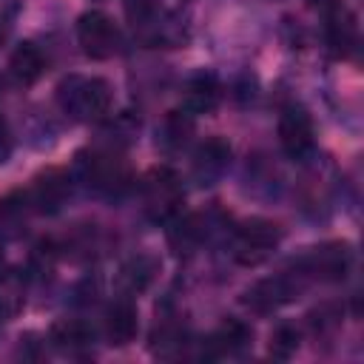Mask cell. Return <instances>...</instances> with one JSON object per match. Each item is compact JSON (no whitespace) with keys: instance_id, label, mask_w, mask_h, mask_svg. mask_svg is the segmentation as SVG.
<instances>
[{"instance_id":"cell-1","label":"cell","mask_w":364,"mask_h":364,"mask_svg":"<svg viewBox=\"0 0 364 364\" xmlns=\"http://www.w3.org/2000/svg\"><path fill=\"white\" fill-rule=\"evenodd\" d=\"M111 85L102 77H65L57 85V105L80 122H97L111 111Z\"/></svg>"},{"instance_id":"cell-2","label":"cell","mask_w":364,"mask_h":364,"mask_svg":"<svg viewBox=\"0 0 364 364\" xmlns=\"http://www.w3.org/2000/svg\"><path fill=\"white\" fill-rule=\"evenodd\" d=\"M185 202V191L179 176L171 168H154L142 179V208L145 216L156 225H165L179 216Z\"/></svg>"},{"instance_id":"cell-3","label":"cell","mask_w":364,"mask_h":364,"mask_svg":"<svg viewBox=\"0 0 364 364\" xmlns=\"http://www.w3.org/2000/svg\"><path fill=\"white\" fill-rule=\"evenodd\" d=\"M282 242V228L276 222L267 219H247L242 228H236L233 233V245L230 253L239 264L245 267H256L264 259H270V253L279 247Z\"/></svg>"},{"instance_id":"cell-4","label":"cell","mask_w":364,"mask_h":364,"mask_svg":"<svg viewBox=\"0 0 364 364\" xmlns=\"http://www.w3.org/2000/svg\"><path fill=\"white\" fill-rule=\"evenodd\" d=\"M80 168L82 176L88 179V185H94L97 191H122L131 179L128 162L119 151L114 148H91L85 156L80 154Z\"/></svg>"},{"instance_id":"cell-5","label":"cell","mask_w":364,"mask_h":364,"mask_svg":"<svg viewBox=\"0 0 364 364\" xmlns=\"http://www.w3.org/2000/svg\"><path fill=\"white\" fill-rule=\"evenodd\" d=\"M77 43L85 57L108 60L119 48V28L105 11H85L77 20Z\"/></svg>"},{"instance_id":"cell-6","label":"cell","mask_w":364,"mask_h":364,"mask_svg":"<svg viewBox=\"0 0 364 364\" xmlns=\"http://www.w3.org/2000/svg\"><path fill=\"white\" fill-rule=\"evenodd\" d=\"M279 142H282L284 154L293 159H301L313 151L316 131H313V119L304 108L293 105L279 117Z\"/></svg>"},{"instance_id":"cell-7","label":"cell","mask_w":364,"mask_h":364,"mask_svg":"<svg viewBox=\"0 0 364 364\" xmlns=\"http://www.w3.org/2000/svg\"><path fill=\"white\" fill-rule=\"evenodd\" d=\"M228 162H230V145L219 136H210L193 151L191 168H193V176L199 185H210L225 173Z\"/></svg>"},{"instance_id":"cell-8","label":"cell","mask_w":364,"mask_h":364,"mask_svg":"<svg viewBox=\"0 0 364 364\" xmlns=\"http://www.w3.org/2000/svg\"><path fill=\"white\" fill-rule=\"evenodd\" d=\"M65 196H68V176H65L60 168L43 171V173L34 179L31 191H28V202H31L34 210H40V213H54V210H60V205L65 202Z\"/></svg>"},{"instance_id":"cell-9","label":"cell","mask_w":364,"mask_h":364,"mask_svg":"<svg viewBox=\"0 0 364 364\" xmlns=\"http://www.w3.org/2000/svg\"><path fill=\"white\" fill-rule=\"evenodd\" d=\"M347 267H350V247L344 242L321 245L307 256V273H313L316 279H327V282L344 279Z\"/></svg>"},{"instance_id":"cell-10","label":"cell","mask_w":364,"mask_h":364,"mask_svg":"<svg viewBox=\"0 0 364 364\" xmlns=\"http://www.w3.org/2000/svg\"><path fill=\"white\" fill-rule=\"evenodd\" d=\"M105 336L111 344L125 347L136 336V307L128 299H119L105 313Z\"/></svg>"},{"instance_id":"cell-11","label":"cell","mask_w":364,"mask_h":364,"mask_svg":"<svg viewBox=\"0 0 364 364\" xmlns=\"http://www.w3.org/2000/svg\"><path fill=\"white\" fill-rule=\"evenodd\" d=\"M185 114H210L219 105V82L213 74H196L188 85H185V97H182Z\"/></svg>"},{"instance_id":"cell-12","label":"cell","mask_w":364,"mask_h":364,"mask_svg":"<svg viewBox=\"0 0 364 364\" xmlns=\"http://www.w3.org/2000/svg\"><path fill=\"white\" fill-rule=\"evenodd\" d=\"M9 71L20 85H34L46 71V57L34 43H20L9 57Z\"/></svg>"},{"instance_id":"cell-13","label":"cell","mask_w":364,"mask_h":364,"mask_svg":"<svg viewBox=\"0 0 364 364\" xmlns=\"http://www.w3.org/2000/svg\"><path fill=\"white\" fill-rule=\"evenodd\" d=\"M290 299H293V284L284 276L264 279V282H259V284H253L247 290V304L253 310H259V313H270V310L282 307Z\"/></svg>"},{"instance_id":"cell-14","label":"cell","mask_w":364,"mask_h":364,"mask_svg":"<svg viewBox=\"0 0 364 364\" xmlns=\"http://www.w3.org/2000/svg\"><path fill=\"white\" fill-rule=\"evenodd\" d=\"M48 336H51L54 347H60V350H65V353H80V350H85V347L91 344V338H94L91 327H88L85 321H80V318H60V321H54Z\"/></svg>"},{"instance_id":"cell-15","label":"cell","mask_w":364,"mask_h":364,"mask_svg":"<svg viewBox=\"0 0 364 364\" xmlns=\"http://www.w3.org/2000/svg\"><path fill=\"white\" fill-rule=\"evenodd\" d=\"M156 270H159V262H156L154 256H148V253H139V256H134V259H128V262L122 264V270H119V284H122L128 293H142V290L154 282Z\"/></svg>"},{"instance_id":"cell-16","label":"cell","mask_w":364,"mask_h":364,"mask_svg":"<svg viewBox=\"0 0 364 364\" xmlns=\"http://www.w3.org/2000/svg\"><path fill=\"white\" fill-rule=\"evenodd\" d=\"M26 304V276L20 270L0 273V316L14 318Z\"/></svg>"},{"instance_id":"cell-17","label":"cell","mask_w":364,"mask_h":364,"mask_svg":"<svg viewBox=\"0 0 364 364\" xmlns=\"http://www.w3.org/2000/svg\"><path fill=\"white\" fill-rule=\"evenodd\" d=\"M327 43L333 48L336 57H344L353 46H355V23L353 17L338 6L336 11H330V23H327Z\"/></svg>"},{"instance_id":"cell-18","label":"cell","mask_w":364,"mask_h":364,"mask_svg":"<svg viewBox=\"0 0 364 364\" xmlns=\"http://www.w3.org/2000/svg\"><path fill=\"white\" fill-rule=\"evenodd\" d=\"M250 341V327H245L236 318H228L213 336H210V355H230Z\"/></svg>"},{"instance_id":"cell-19","label":"cell","mask_w":364,"mask_h":364,"mask_svg":"<svg viewBox=\"0 0 364 364\" xmlns=\"http://www.w3.org/2000/svg\"><path fill=\"white\" fill-rule=\"evenodd\" d=\"M191 131H193L191 114H185V111H171V114L165 117L162 128H159V142H162V148H168V151H179V148L188 142Z\"/></svg>"},{"instance_id":"cell-20","label":"cell","mask_w":364,"mask_h":364,"mask_svg":"<svg viewBox=\"0 0 364 364\" xmlns=\"http://www.w3.org/2000/svg\"><path fill=\"white\" fill-rule=\"evenodd\" d=\"M202 239H205V219L196 216V213L185 216V219L179 222V228L171 233V245H173L176 250H193Z\"/></svg>"},{"instance_id":"cell-21","label":"cell","mask_w":364,"mask_h":364,"mask_svg":"<svg viewBox=\"0 0 364 364\" xmlns=\"http://www.w3.org/2000/svg\"><path fill=\"white\" fill-rule=\"evenodd\" d=\"M299 350V330L290 324H279L270 333V355L273 358H290Z\"/></svg>"},{"instance_id":"cell-22","label":"cell","mask_w":364,"mask_h":364,"mask_svg":"<svg viewBox=\"0 0 364 364\" xmlns=\"http://www.w3.org/2000/svg\"><path fill=\"white\" fill-rule=\"evenodd\" d=\"M125 11H128L134 31H136L139 26H145L159 11V0H125Z\"/></svg>"},{"instance_id":"cell-23","label":"cell","mask_w":364,"mask_h":364,"mask_svg":"<svg viewBox=\"0 0 364 364\" xmlns=\"http://www.w3.org/2000/svg\"><path fill=\"white\" fill-rule=\"evenodd\" d=\"M9 151H11V139H9V131H6V122L0 119V162H6V156H9Z\"/></svg>"},{"instance_id":"cell-24","label":"cell","mask_w":364,"mask_h":364,"mask_svg":"<svg viewBox=\"0 0 364 364\" xmlns=\"http://www.w3.org/2000/svg\"><path fill=\"white\" fill-rule=\"evenodd\" d=\"M318 9H324V11H336L338 6H341V0H313Z\"/></svg>"},{"instance_id":"cell-25","label":"cell","mask_w":364,"mask_h":364,"mask_svg":"<svg viewBox=\"0 0 364 364\" xmlns=\"http://www.w3.org/2000/svg\"><path fill=\"white\" fill-rule=\"evenodd\" d=\"M6 37H9V26H6L3 20H0V46L6 43Z\"/></svg>"},{"instance_id":"cell-26","label":"cell","mask_w":364,"mask_h":364,"mask_svg":"<svg viewBox=\"0 0 364 364\" xmlns=\"http://www.w3.org/2000/svg\"><path fill=\"white\" fill-rule=\"evenodd\" d=\"M0 270H3V245H0Z\"/></svg>"}]
</instances>
